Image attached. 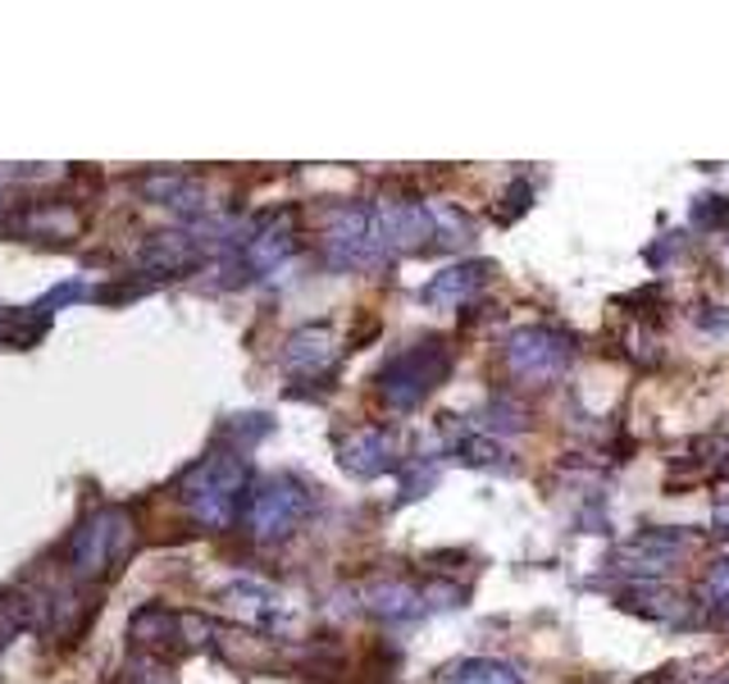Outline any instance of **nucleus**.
Returning a JSON list of instances; mask_svg holds the SVG:
<instances>
[{"label":"nucleus","instance_id":"f257e3e1","mask_svg":"<svg viewBox=\"0 0 729 684\" xmlns=\"http://www.w3.org/2000/svg\"><path fill=\"white\" fill-rule=\"evenodd\" d=\"M447 374H451V342L447 338H425V342H415V348L397 352L388 365H383L374 388L388 406L415 411Z\"/></svg>","mask_w":729,"mask_h":684},{"label":"nucleus","instance_id":"f03ea898","mask_svg":"<svg viewBox=\"0 0 729 684\" xmlns=\"http://www.w3.org/2000/svg\"><path fill=\"white\" fill-rule=\"evenodd\" d=\"M247 488V466L238 456H210L187 475V507L201 525L223 529L238 511V498Z\"/></svg>","mask_w":729,"mask_h":684},{"label":"nucleus","instance_id":"7ed1b4c3","mask_svg":"<svg viewBox=\"0 0 729 684\" xmlns=\"http://www.w3.org/2000/svg\"><path fill=\"white\" fill-rule=\"evenodd\" d=\"M570 361V342L548 329V324H529L515 329L507 342V365L515 379H529V384H552V379L565 370Z\"/></svg>","mask_w":729,"mask_h":684},{"label":"nucleus","instance_id":"20e7f679","mask_svg":"<svg viewBox=\"0 0 729 684\" xmlns=\"http://www.w3.org/2000/svg\"><path fill=\"white\" fill-rule=\"evenodd\" d=\"M305 507H311V498L301 493V484L270 479V484L256 493V502H251V529H256L260 539H283L288 529L305 516Z\"/></svg>","mask_w":729,"mask_h":684},{"label":"nucleus","instance_id":"39448f33","mask_svg":"<svg viewBox=\"0 0 729 684\" xmlns=\"http://www.w3.org/2000/svg\"><path fill=\"white\" fill-rule=\"evenodd\" d=\"M124 543H128V520L119 511H101L96 520H87L79 529V539H73V561H79L83 576H96V570H105L124 552Z\"/></svg>","mask_w":729,"mask_h":684},{"label":"nucleus","instance_id":"423d86ee","mask_svg":"<svg viewBox=\"0 0 729 684\" xmlns=\"http://www.w3.org/2000/svg\"><path fill=\"white\" fill-rule=\"evenodd\" d=\"M337 456L342 466L352 475H388L397 466V447H393V434L388 429H356L337 443Z\"/></svg>","mask_w":729,"mask_h":684},{"label":"nucleus","instance_id":"0eeeda50","mask_svg":"<svg viewBox=\"0 0 729 684\" xmlns=\"http://www.w3.org/2000/svg\"><path fill=\"white\" fill-rule=\"evenodd\" d=\"M621 557L634 561L629 566L634 576H662V570H670L684 557V539L675 535V529H647V535H638Z\"/></svg>","mask_w":729,"mask_h":684},{"label":"nucleus","instance_id":"6e6552de","mask_svg":"<svg viewBox=\"0 0 729 684\" xmlns=\"http://www.w3.org/2000/svg\"><path fill=\"white\" fill-rule=\"evenodd\" d=\"M488 279H492V265H488V260H460V265H451V270H442V274L429 279L425 301H466V297H475Z\"/></svg>","mask_w":729,"mask_h":684},{"label":"nucleus","instance_id":"1a4fd4ad","mask_svg":"<svg viewBox=\"0 0 729 684\" xmlns=\"http://www.w3.org/2000/svg\"><path fill=\"white\" fill-rule=\"evenodd\" d=\"M365 607L378 621H410V616L425 612V593L410 589L406 580H383V584H369Z\"/></svg>","mask_w":729,"mask_h":684},{"label":"nucleus","instance_id":"9d476101","mask_svg":"<svg viewBox=\"0 0 729 684\" xmlns=\"http://www.w3.org/2000/svg\"><path fill=\"white\" fill-rule=\"evenodd\" d=\"M329 356H333V333H329V324H305V329H296V333L288 338V352H283L288 370H301V374H311V370L329 365Z\"/></svg>","mask_w":729,"mask_h":684},{"label":"nucleus","instance_id":"9b49d317","mask_svg":"<svg viewBox=\"0 0 729 684\" xmlns=\"http://www.w3.org/2000/svg\"><path fill=\"white\" fill-rule=\"evenodd\" d=\"M451 684H524L515 666L507 662H488V657H475V662H460L456 666V680Z\"/></svg>","mask_w":729,"mask_h":684},{"label":"nucleus","instance_id":"f8f14e48","mask_svg":"<svg viewBox=\"0 0 729 684\" xmlns=\"http://www.w3.org/2000/svg\"><path fill=\"white\" fill-rule=\"evenodd\" d=\"M698 598H702V607H711V612H729V561L725 557L707 566V576L698 584Z\"/></svg>","mask_w":729,"mask_h":684},{"label":"nucleus","instance_id":"ddd939ff","mask_svg":"<svg viewBox=\"0 0 729 684\" xmlns=\"http://www.w3.org/2000/svg\"><path fill=\"white\" fill-rule=\"evenodd\" d=\"M288 251H292V234H288V228H270V234H260L251 242V265H256V270H274Z\"/></svg>","mask_w":729,"mask_h":684},{"label":"nucleus","instance_id":"4468645a","mask_svg":"<svg viewBox=\"0 0 729 684\" xmlns=\"http://www.w3.org/2000/svg\"><path fill=\"white\" fill-rule=\"evenodd\" d=\"M460 452V462H470V466H492V470H507V462H502V447H497V443H488V438H466V443H460L456 447Z\"/></svg>","mask_w":729,"mask_h":684},{"label":"nucleus","instance_id":"2eb2a0df","mask_svg":"<svg viewBox=\"0 0 729 684\" xmlns=\"http://www.w3.org/2000/svg\"><path fill=\"white\" fill-rule=\"evenodd\" d=\"M419 593H425V612H442V607H460V602L470 598L460 584H442V580H438V584H425Z\"/></svg>","mask_w":729,"mask_h":684},{"label":"nucleus","instance_id":"dca6fc26","mask_svg":"<svg viewBox=\"0 0 729 684\" xmlns=\"http://www.w3.org/2000/svg\"><path fill=\"white\" fill-rule=\"evenodd\" d=\"M716 529H720V535H729V502L716 507Z\"/></svg>","mask_w":729,"mask_h":684}]
</instances>
